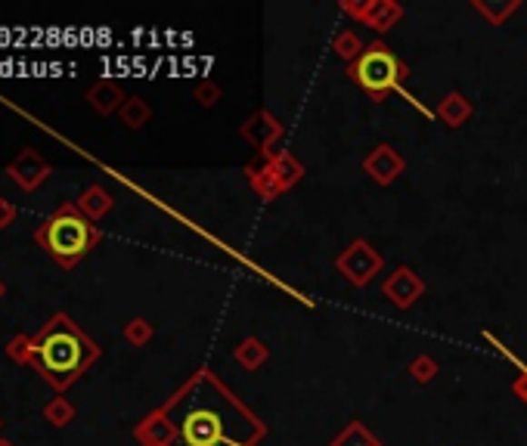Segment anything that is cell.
<instances>
[{"instance_id":"484cf974","label":"cell","mask_w":527,"mask_h":446,"mask_svg":"<svg viewBox=\"0 0 527 446\" xmlns=\"http://www.w3.org/2000/svg\"><path fill=\"white\" fill-rule=\"evenodd\" d=\"M13 221H16V205L6 199H0V230H6Z\"/></svg>"},{"instance_id":"9c48e42d","label":"cell","mask_w":527,"mask_h":446,"mask_svg":"<svg viewBox=\"0 0 527 446\" xmlns=\"http://www.w3.org/2000/svg\"><path fill=\"white\" fill-rule=\"evenodd\" d=\"M382 294H385L394 307L410 310L422 298V294H425V282H422L419 273L413 267H397L394 273L382 282Z\"/></svg>"},{"instance_id":"30bf717a","label":"cell","mask_w":527,"mask_h":446,"mask_svg":"<svg viewBox=\"0 0 527 446\" xmlns=\"http://www.w3.org/2000/svg\"><path fill=\"white\" fill-rule=\"evenodd\" d=\"M363 171L369 173V180H373V183L391 186L406 171V162H403V155L397 153L394 146L382 143V146H375L373 153L363 158Z\"/></svg>"},{"instance_id":"277c9868","label":"cell","mask_w":527,"mask_h":446,"mask_svg":"<svg viewBox=\"0 0 527 446\" xmlns=\"http://www.w3.org/2000/svg\"><path fill=\"white\" fill-rule=\"evenodd\" d=\"M177 428H180V441H184V446H221L227 441L224 415L217 412L214 406H205V403H195L190 410H184Z\"/></svg>"},{"instance_id":"cb8c5ba5","label":"cell","mask_w":527,"mask_h":446,"mask_svg":"<svg viewBox=\"0 0 527 446\" xmlns=\"http://www.w3.org/2000/svg\"><path fill=\"white\" fill-rule=\"evenodd\" d=\"M472 10H478L481 16L491 19V25H500L502 19L509 16V13L518 10V4H506V6H491V4H472Z\"/></svg>"},{"instance_id":"d6986e66","label":"cell","mask_w":527,"mask_h":446,"mask_svg":"<svg viewBox=\"0 0 527 446\" xmlns=\"http://www.w3.org/2000/svg\"><path fill=\"white\" fill-rule=\"evenodd\" d=\"M75 415H78V410L69 403L65 397H53L50 403H44V419L50 421L53 428H65L75 421Z\"/></svg>"},{"instance_id":"44dd1931","label":"cell","mask_w":527,"mask_h":446,"mask_svg":"<svg viewBox=\"0 0 527 446\" xmlns=\"http://www.w3.org/2000/svg\"><path fill=\"white\" fill-rule=\"evenodd\" d=\"M153 335H155L153 322L143 320V316H137V320H131L124 326V342L131 347H146L149 342H153Z\"/></svg>"},{"instance_id":"603a6c76","label":"cell","mask_w":527,"mask_h":446,"mask_svg":"<svg viewBox=\"0 0 527 446\" xmlns=\"http://www.w3.org/2000/svg\"><path fill=\"white\" fill-rule=\"evenodd\" d=\"M441 372V366H438V360L434 357H425V353H422V357H416L410 362V375L416 378L419 384H428V382H434V375Z\"/></svg>"},{"instance_id":"ba28073f","label":"cell","mask_w":527,"mask_h":446,"mask_svg":"<svg viewBox=\"0 0 527 446\" xmlns=\"http://www.w3.org/2000/svg\"><path fill=\"white\" fill-rule=\"evenodd\" d=\"M134 441L140 446H177L180 428H177L174 415L164 410V406H158V410H153L137 428H134Z\"/></svg>"},{"instance_id":"f1b7e54d","label":"cell","mask_w":527,"mask_h":446,"mask_svg":"<svg viewBox=\"0 0 527 446\" xmlns=\"http://www.w3.org/2000/svg\"><path fill=\"white\" fill-rule=\"evenodd\" d=\"M6 294V285H4V279H0V298H4Z\"/></svg>"},{"instance_id":"2e32d148","label":"cell","mask_w":527,"mask_h":446,"mask_svg":"<svg viewBox=\"0 0 527 446\" xmlns=\"http://www.w3.org/2000/svg\"><path fill=\"white\" fill-rule=\"evenodd\" d=\"M267 357H270V351H267V344H264L261 338H245V342L236 347V362L243 369H248V372L261 369L264 362H267Z\"/></svg>"},{"instance_id":"8fae6325","label":"cell","mask_w":527,"mask_h":446,"mask_svg":"<svg viewBox=\"0 0 527 446\" xmlns=\"http://www.w3.org/2000/svg\"><path fill=\"white\" fill-rule=\"evenodd\" d=\"M344 10L351 16H357L363 25H369L373 32H388V28L397 25V19L403 16V6L401 4H391V0H375V4L357 6V4H344Z\"/></svg>"},{"instance_id":"7c38bea8","label":"cell","mask_w":527,"mask_h":446,"mask_svg":"<svg viewBox=\"0 0 527 446\" xmlns=\"http://www.w3.org/2000/svg\"><path fill=\"white\" fill-rule=\"evenodd\" d=\"M124 100H127L124 90L118 87L115 81H96V84L87 90L90 109H96L100 115H115V112H122Z\"/></svg>"},{"instance_id":"3957f363","label":"cell","mask_w":527,"mask_h":446,"mask_svg":"<svg viewBox=\"0 0 527 446\" xmlns=\"http://www.w3.org/2000/svg\"><path fill=\"white\" fill-rule=\"evenodd\" d=\"M348 74L373 96L375 103H382L391 90H401L403 78H406V65L391 53L385 41H373L363 53H360L357 63H351Z\"/></svg>"},{"instance_id":"52a82bcc","label":"cell","mask_w":527,"mask_h":446,"mask_svg":"<svg viewBox=\"0 0 527 446\" xmlns=\"http://www.w3.org/2000/svg\"><path fill=\"white\" fill-rule=\"evenodd\" d=\"M6 173H10V180L19 189L35 193L41 183H47V177L53 173V164L37 153V149H22V153L6 164Z\"/></svg>"},{"instance_id":"5b68a950","label":"cell","mask_w":527,"mask_h":446,"mask_svg":"<svg viewBox=\"0 0 527 446\" xmlns=\"http://www.w3.org/2000/svg\"><path fill=\"white\" fill-rule=\"evenodd\" d=\"M382 267H385V258L366 239H353L335 258V270L348 279L353 289H366L375 279V273H382Z\"/></svg>"},{"instance_id":"d4e9b609","label":"cell","mask_w":527,"mask_h":446,"mask_svg":"<svg viewBox=\"0 0 527 446\" xmlns=\"http://www.w3.org/2000/svg\"><path fill=\"white\" fill-rule=\"evenodd\" d=\"M217 96H221V90H217L214 84H211V81H205V84H199V87H195V100H199L202 105H205V109H211V105L217 103Z\"/></svg>"},{"instance_id":"7a4b0ae2","label":"cell","mask_w":527,"mask_h":446,"mask_svg":"<svg viewBox=\"0 0 527 446\" xmlns=\"http://www.w3.org/2000/svg\"><path fill=\"white\" fill-rule=\"evenodd\" d=\"M103 233L78 211L75 202H63L53 214L35 230V242L50 254L59 267L72 270L100 245Z\"/></svg>"},{"instance_id":"7402d4cb","label":"cell","mask_w":527,"mask_h":446,"mask_svg":"<svg viewBox=\"0 0 527 446\" xmlns=\"http://www.w3.org/2000/svg\"><path fill=\"white\" fill-rule=\"evenodd\" d=\"M333 50H335L342 59H348V63H357V59H360V53H363L366 47H363V44H360V37L353 35V32H342V35L335 37Z\"/></svg>"},{"instance_id":"5bb4252c","label":"cell","mask_w":527,"mask_h":446,"mask_svg":"<svg viewBox=\"0 0 527 446\" xmlns=\"http://www.w3.org/2000/svg\"><path fill=\"white\" fill-rule=\"evenodd\" d=\"M261 121H264V112H258V115H254V118H248L245 124H243V137H245V140H252V143H258L264 153H267L270 143H273V140L283 134V124H280V121H276L273 115L267 118V124H261Z\"/></svg>"},{"instance_id":"83f0119b","label":"cell","mask_w":527,"mask_h":446,"mask_svg":"<svg viewBox=\"0 0 527 446\" xmlns=\"http://www.w3.org/2000/svg\"><path fill=\"white\" fill-rule=\"evenodd\" d=\"M0 446H16L13 441H6V437H0Z\"/></svg>"},{"instance_id":"9a60e30c","label":"cell","mask_w":527,"mask_h":446,"mask_svg":"<svg viewBox=\"0 0 527 446\" xmlns=\"http://www.w3.org/2000/svg\"><path fill=\"white\" fill-rule=\"evenodd\" d=\"M469 115H472V103L465 100L459 90L443 96V100L438 103V109H434V118H441L447 127H462V121Z\"/></svg>"},{"instance_id":"6da1fadb","label":"cell","mask_w":527,"mask_h":446,"mask_svg":"<svg viewBox=\"0 0 527 446\" xmlns=\"http://www.w3.org/2000/svg\"><path fill=\"white\" fill-rule=\"evenodd\" d=\"M37 369L35 372L50 384L53 391L65 394L81 375L103 357L100 344L87 335L69 313H53L44 329L35 335Z\"/></svg>"},{"instance_id":"ac0fdd59","label":"cell","mask_w":527,"mask_h":446,"mask_svg":"<svg viewBox=\"0 0 527 446\" xmlns=\"http://www.w3.org/2000/svg\"><path fill=\"white\" fill-rule=\"evenodd\" d=\"M6 357L19 366H28V369H37V347H35V335H16L10 338L6 344Z\"/></svg>"},{"instance_id":"f546056e","label":"cell","mask_w":527,"mask_h":446,"mask_svg":"<svg viewBox=\"0 0 527 446\" xmlns=\"http://www.w3.org/2000/svg\"><path fill=\"white\" fill-rule=\"evenodd\" d=\"M0 428H4V421H0Z\"/></svg>"},{"instance_id":"4316f807","label":"cell","mask_w":527,"mask_h":446,"mask_svg":"<svg viewBox=\"0 0 527 446\" xmlns=\"http://www.w3.org/2000/svg\"><path fill=\"white\" fill-rule=\"evenodd\" d=\"M512 391H515L522 403H527V366L522 369V375H518L515 382H512Z\"/></svg>"},{"instance_id":"4fadbf2b","label":"cell","mask_w":527,"mask_h":446,"mask_svg":"<svg viewBox=\"0 0 527 446\" xmlns=\"http://www.w3.org/2000/svg\"><path fill=\"white\" fill-rule=\"evenodd\" d=\"M78 205L81 214L87 217L90 223H96V221H103L105 214L112 211V205H115V199H112V193L109 189H103V186H87L85 193H81V199L75 202Z\"/></svg>"},{"instance_id":"e0dca14e","label":"cell","mask_w":527,"mask_h":446,"mask_svg":"<svg viewBox=\"0 0 527 446\" xmlns=\"http://www.w3.org/2000/svg\"><path fill=\"white\" fill-rule=\"evenodd\" d=\"M118 118L124 121V127H131V131H140V127L149 124V118H153V109H149V103L143 100V96H127L122 112H118Z\"/></svg>"},{"instance_id":"8992f818","label":"cell","mask_w":527,"mask_h":446,"mask_svg":"<svg viewBox=\"0 0 527 446\" xmlns=\"http://www.w3.org/2000/svg\"><path fill=\"white\" fill-rule=\"evenodd\" d=\"M304 177V164H298L292 153H280L276 158H270V164L264 171H248V180H252L254 193L261 199H276L285 189H292L298 180Z\"/></svg>"},{"instance_id":"ffe728a7","label":"cell","mask_w":527,"mask_h":446,"mask_svg":"<svg viewBox=\"0 0 527 446\" xmlns=\"http://www.w3.org/2000/svg\"><path fill=\"white\" fill-rule=\"evenodd\" d=\"M329 446H382V443H379V437L369 434V431L360 425V421H351V425L344 428Z\"/></svg>"}]
</instances>
